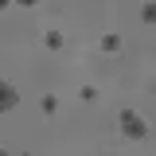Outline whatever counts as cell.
Here are the masks:
<instances>
[{
    "mask_svg": "<svg viewBox=\"0 0 156 156\" xmlns=\"http://www.w3.org/2000/svg\"><path fill=\"white\" fill-rule=\"evenodd\" d=\"M16 105H20V90L12 82H0V113H12Z\"/></svg>",
    "mask_w": 156,
    "mask_h": 156,
    "instance_id": "obj_2",
    "label": "cell"
},
{
    "mask_svg": "<svg viewBox=\"0 0 156 156\" xmlns=\"http://www.w3.org/2000/svg\"><path fill=\"white\" fill-rule=\"evenodd\" d=\"M39 109H43V117H51V113H55V109H58V101H55V98H51V94H47V98H43V101H39Z\"/></svg>",
    "mask_w": 156,
    "mask_h": 156,
    "instance_id": "obj_5",
    "label": "cell"
},
{
    "mask_svg": "<svg viewBox=\"0 0 156 156\" xmlns=\"http://www.w3.org/2000/svg\"><path fill=\"white\" fill-rule=\"evenodd\" d=\"M121 133H125V140H144V136H148V125H144L133 109H121Z\"/></svg>",
    "mask_w": 156,
    "mask_h": 156,
    "instance_id": "obj_1",
    "label": "cell"
},
{
    "mask_svg": "<svg viewBox=\"0 0 156 156\" xmlns=\"http://www.w3.org/2000/svg\"><path fill=\"white\" fill-rule=\"evenodd\" d=\"M101 51H109V55H113V51H121V35L105 31V35H101Z\"/></svg>",
    "mask_w": 156,
    "mask_h": 156,
    "instance_id": "obj_3",
    "label": "cell"
},
{
    "mask_svg": "<svg viewBox=\"0 0 156 156\" xmlns=\"http://www.w3.org/2000/svg\"><path fill=\"white\" fill-rule=\"evenodd\" d=\"M0 156H8V152H4V148H0Z\"/></svg>",
    "mask_w": 156,
    "mask_h": 156,
    "instance_id": "obj_7",
    "label": "cell"
},
{
    "mask_svg": "<svg viewBox=\"0 0 156 156\" xmlns=\"http://www.w3.org/2000/svg\"><path fill=\"white\" fill-rule=\"evenodd\" d=\"M140 20H144V23H156V4H144V8H140Z\"/></svg>",
    "mask_w": 156,
    "mask_h": 156,
    "instance_id": "obj_6",
    "label": "cell"
},
{
    "mask_svg": "<svg viewBox=\"0 0 156 156\" xmlns=\"http://www.w3.org/2000/svg\"><path fill=\"white\" fill-rule=\"evenodd\" d=\"M43 47H47V51H62V35H58V31H47V35H43Z\"/></svg>",
    "mask_w": 156,
    "mask_h": 156,
    "instance_id": "obj_4",
    "label": "cell"
}]
</instances>
